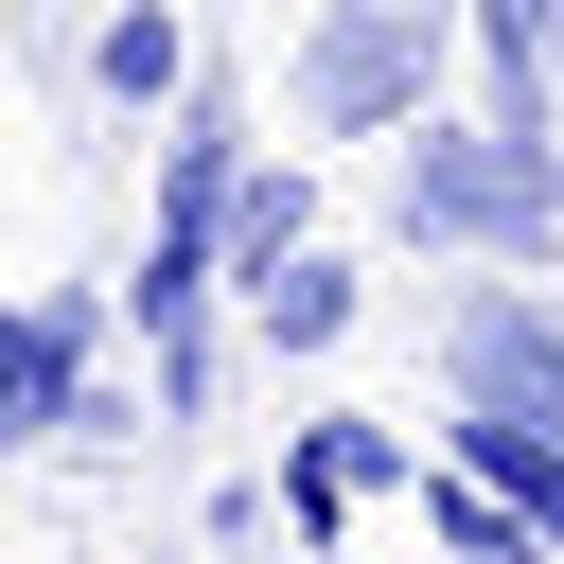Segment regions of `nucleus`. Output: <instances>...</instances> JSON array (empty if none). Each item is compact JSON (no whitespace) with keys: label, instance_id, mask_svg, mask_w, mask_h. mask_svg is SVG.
<instances>
[{"label":"nucleus","instance_id":"nucleus-12","mask_svg":"<svg viewBox=\"0 0 564 564\" xmlns=\"http://www.w3.org/2000/svg\"><path fill=\"white\" fill-rule=\"evenodd\" d=\"M546 88H564V0H546Z\"/></svg>","mask_w":564,"mask_h":564},{"label":"nucleus","instance_id":"nucleus-5","mask_svg":"<svg viewBox=\"0 0 564 564\" xmlns=\"http://www.w3.org/2000/svg\"><path fill=\"white\" fill-rule=\"evenodd\" d=\"M106 352V300L88 282H53V300H0V458L18 441H53V388Z\"/></svg>","mask_w":564,"mask_h":564},{"label":"nucleus","instance_id":"nucleus-6","mask_svg":"<svg viewBox=\"0 0 564 564\" xmlns=\"http://www.w3.org/2000/svg\"><path fill=\"white\" fill-rule=\"evenodd\" d=\"M441 458L529 529V546H564V423H511V405H441Z\"/></svg>","mask_w":564,"mask_h":564},{"label":"nucleus","instance_id":"nucleus-1","mask_svg":"<svg viewBox=\"0 0 564 564\" xmlns=\"http://www.w3.org/2000/svg\"><path fill=\"white\" fill-rule=\"evenodd\" d=\"M388 229L405 247H458V264H564V141L405 106L388 123Z\"/></svg>","mask_w":564,"mask_h":564},{"label":"nucleus","instance_id":"nucleus-9","mask_svg":"<svg viewBox=\"0 0 564 564\" xmlns=\"http://www.w3.org/2000/svg\"><path fill=\"white\" fill-rule=\"evenodd\" d=\"M458 35H476V70H494V123L546 141V106H564V88H546V0H458Z\"/></svg>","mask_w":564,"mask_h":564},{"label":"nucleus","instance_id":"nucleus-7","mask_svg":"<svg viewBox=\"0 0 564 564\" xmlns=\"http://www.w3.org/2000/svg\"><path fill=\"white\" fill-rule=\"evenodd\" d=\"M229 300H247V335H264V352H335V335L370 317V282H352V247H317V229H300V247H264V264H247Z\"/></svg>","mask_w":564,"mask_h":564},{"label":"nucleus","instance_id":"nucleus-4","mask_svg":"<svg viewBox=\"0 0 564 564\" xmlns=\"http://www.w3.org/2000/svg\"><path fill=\"white\" fill-rule=\"evenodd\" d=\"M405 458H423V441H405L388 405H317V423L282 441V494H264V529H300V546H335V529H352V511H370V494H388Z\"/></svg>","mask_w":564,"mask_h":564},{"label":"nucleus","instance_id":"nucleus-2","mask_svg":"<svg viewBox=\"0 0 564 564\" xmlns=\"http://www.w3.org/2000/svg\"><path fill=\"white\" fill-rule=\"evenodd\" d=\"M441 53H458V0H317V35H300V123H317V141H388L405 106H441Z\"/></svg>","mask_w":564,"mask_h":564},{"label":"nucleus","instance_id":"nucleus-11","mask_svg":"<svg viewBox=\"0 0 564 564\" xmlns=\"http://www.w3.org/2000/svg\"><path fill=\"white\" fill-rule=\"evenodd\" d=\"M212 317H176V335H141V423H212Z\"/></svg>","mask_w":564,"mask_h":564},{"label":"nucleus","instance_id":"nucleus-10","mask_svg":"<svg viewBox=\"0 0 564 564\" xmlns=\"http://www.w3.org/2000/svg\"><path fill=\"white\" fill-rule=\"evenodd\" d=\"M405 476H423V458H405ZM423 529H441V546H458V564H546V546H529V529H511V511H494V494H476V476H458V458H441V476H423Z\"/></svg>","mask_w":564,"mask_h":564},{"label":"nucleus","instance_id":"nucleus-8","mask_svg":"<svg viewBox=\"0 0 564 564\" xmlns=\"http://www.w3.org/2000/svg\"><path fill=\"white\" fill-rule=\"evenodd\" d=\"M176 70H194V18H176V0H106V18H88V106H106V123H159Z\"/></svg>","mask_w":564,"mask_h":564},{"label":"nucleus","instance_id":"nucleus-13","mask_svg":"<svg viewBox=\"0 0 564 564\" xmlns=\"http://www.w3.org/2000/svg\"><path fill=\"white\" fill-rule=\"evenodd\" d=\"M546 141H564V106H546Z\"/></svg>","mask_w":564,"mask_h":564},{"label":"nucleus","instance_id":"nucleus-3","mask_svg":"<svg viewBox=\"0 0 564 564\" xmlns=\"http://www.w3.org/2000/svg\"><path fill=\"white\" fill-rule=\"evenodd\" d=\"M441 405H511V423H564V300L546 282H458L441 300Z\"/></svg>","mask_w":564,"mask_h":564}]
</instances>
